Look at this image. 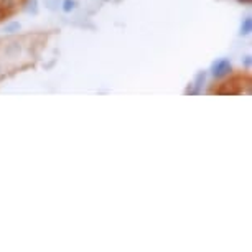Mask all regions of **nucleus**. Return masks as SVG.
I'll return each instance as SVG.
<instances>
[{
    "label": "nucleus",
    "mask_w": 252,
    "mask_h": 252,
    "mask_svg": "<svg viewBox=\"0 0 252 252\" xmlns=\"http://www.w3.org/2000/svg\"><path fill=\"white\" fill-rule=\"evenodd\" d=\"M204 78H206V74L204 73H199L196 76V83H194V86H196V89H194V93L199 91V88H201V83H204Z\"/></svg>",
    "instance_id": "obj_8"
},
{
    "label": "nucleus",
    "mask_w": 252,
    "mask_h": 252,
    "mask_svg": "<svg viewBox=\"0 0 252 252\" xmlns=\"http://www.w3.org/2000/svg\"><path fill=\"white\" fill-rule=\"evenodd\" d=\"M20 30V23L18 22H12L8 23V25H5V33H15Z\"/></svg>",
    "instance_id": "obj_6"
},
{
    "label": "nucleus",
    "mask_w": 252,
    "mask_h": 252,
    "mask_svg": "<svg viewBox=\"0 0 252 252\" xmlns=\"http://www.w3.org/2000/svg\"><path fill=\"white\" fill-rule=\"evenodd\" d=\"M251 30H252V20L249 17L246 18L244 22H242V27H241V33L242 35H249L251 33Z\"/></svg>",
    "instance_id": "obj_4"
},
{
    "label": "nucleus",
    "mask_w": 252,
    "mask_h": 252,
    "mask_svg": "<svg viewBox=\"0 0 252 252\" xmlns=\"http://www.w3.org/2000/svg\"><path fill=\"white\" fill-rule=\"evenodd\" d=\"M22 0H0V8H2V12H10L13 8H17V5H20Z\"/></svg>",
    "instance_id": "obj_3"
},
{
    "label": "nucleus",
    "mask_w": 252,
    "mask_h": 252,
    "mask_svg": "<svg viewBox=\"0 0 252 252\" xmlns=\"http://www.w3.org/2000/svg\"><path fill=\"white\" fill-rule=\"evenodd\" d=\"M3 15V12H2V8H0V17H2Z\"/></svg>",
    "instance_id": "obj_12"
},
{
    "label": "nucleus",
    "mask_w": 252,
    "mask_h": 252,
    "mask_svg": "<svg viewBox=\"0 0 252 252\" xmlns=\"http://www.w3.org/2000/svg\"><path fill=\"white\" fill-rule=\"evenodd\" d=\"M45 3L50 10H55V8H58V5H60V0H45Z\"/></svg>",
    "instance_id": "obj_9"
},
{
    "label": "nucleus",
    "mask_w": 252,
    "mask_h": 252,
    "mask_svg": "<svg viewBox=\"0 0 252 252\" xmlns=\"http://www.w3.org/2000/svg\"><path fill=\"white\" fill-rule=\"evenodd\" d=\"M3 73V66H2V61H0V74Z\"/></svg>",
    "instance_id": "obj_11"
},
{
    "label": "nucleus",
    "mask_w": 252,
    "mask_h": 252,
    "mask_svg": "<svg viewBox=\"0 0 252 252\" xmlns=\"http://www.w3.org/2000/svg\"><path fill=\"white\" fill-rule=\"evenodd\" d=\"M213 76L218 79H221V78H226L227 74H231V71H232V66L231 63L227 60H220V61H216L215 64H213Z\"/></svg>",
    "instance_id": "obj_1"
},
{
    "label": "nucleus",
    "mask_w": 252,
    "mask_h": 252,
    "mask_svg": "<svg viewBox=\"0 0 252 252\" xmlns=\"http://www.w3.org/2000/svg\"><path fill=\"white\" fill-rule=\"evenodd\" d=\"M246 66H247V68L251 66V56H246Z\"/></svg>",
    "instance_id": "obj_10"
},
{
    "label": "nucleus",
    "mask_w": 252,
    "mask_h": 252,
    "mask_svg": "<svg viewBox=\"0 0 252 252\" xmlns=\"http://www.w3.org/2000/svg\"><path fill=\"white\" fill-rule=\"evenodd\" d=\"M20 55H22V45L18 43V41H10V43H7L5 48H3V56H5L7 60H17Z\"/></svg>",
    "instance_id": "obj_2"
},
{
    "label": "nucleus",
    "mask_w": 252,
    "mask_h": 252,
    "mask_svg": "<svg viewBox=\"0 0 252 252\" xmlns=\"http://www.w3.org/2000/svg\"><path fill=\"white\" fill-rule=\"evenodd\" d=\"M27 12H28V13H36V12H38L36 0H28V3H27Z\"/></svg>",
    "instance_id": "obj_7"
},
{
    "label": "nucleus",
    "mask_w": 252,
    "mask_h": 252,
    "mask_svg": "<svg viewBox=\"0 0 252 252\" xmlns=\"http://www.w3.org/2000/svg\"><path fill=\"white\" fill-rule=\"evenodd\" d=\"M74 8H76V2H74V0H63V10L66 13L73 12Z\"/></svg>",
    "instance_id": "obj_5"
}]
</instances>
